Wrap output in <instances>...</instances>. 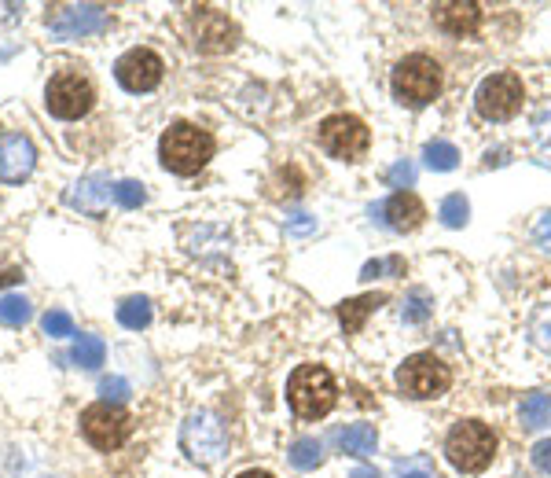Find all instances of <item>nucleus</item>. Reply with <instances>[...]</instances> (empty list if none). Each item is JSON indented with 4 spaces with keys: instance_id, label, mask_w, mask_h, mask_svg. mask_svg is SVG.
<instances>
[{
    "instance_id": "72a5a7b5",
    "label": "nucleus",
    "mask_w": 551,
    "mask_h": 478,
    "mask_svg": "<svg viewBox=\"0 0 551 478\" xmlns=\"http://www.w3.org/2000/svg\"><path fill=\"white\" fill-rule=\"evenodd\" d=\"M19 280H23L19 269H4V273H0V287H12V284H19Z\"/></svg>"
},
{
    "instance_id": "20e7f679",
    "label": "nucleus",
    "mask_w": 551,
    "mask_h": 478,
    "mask_svg": "<svg viewBox=\"0 0 551 478\" xmlns=\"http://www.w3.org/2000/svg\"><path fill=\"white\" fill-rule=\"evenodd\" d=\"M158 155H162V166L180 177L188 173H199L206 162L214 159V137L199 126H188V122H177L169 126L158 140Z\"/></svg>"
},
{
    "instance_id": "473e14b6",
    "label": "nucleus",
    "mask_w": 551,
    "mask_h": 478,
    "mask_svg": "<svg viewBox=\"0 0 551 478\" xmlns=\"http://www.w3.org/2000/svg\"><path fill=\"white\" fill-rule=\"evenodd\" d=\"M533 464H537V471H544V475H551V438H544V442H537V449H533Z\"/></svg>"
},
{
    "instance_id": "6ab92c4d",
    "label": "nucleus",
    "mask_w": 551,
    "mask_h": 478,
    "mask_svg": "<svg viewBox=\"0 0 551 478\" xmlns=\"http://www.w3.org/2000/svg\"><path fill=\"white\" fill-rule=\"evenodd\" d=\"M518 420H522L526 431H544V427H551V394H544V390L526 394L522 405H518Z\"/></svg>"
},
{
    "instance_id": "f03ea898",
    "label": "nucleus",
    "mask_w": 551,
    "mask_h": 478,
    "mask_svg": "<svg viewBox=\"0 0 551 478\" xmlns=\"http://www.w3.org/2000/svg\"><path fill=\"white\" fill-rule=\"evenodd\" d=\"M496 449H500V438L489 423L482 420H460L445 438V456L449 464L463 475H478L485 467L493 464Z\"/></svg>"
},
{
    "instance_id": "aec40b11",
    "label": "nucleus",
    "mask_w": 551,
    "mask_h": 478,
    "mask_svg": "<svg viewBox=\"0 0 551 478\" xmlns=\"http://www.w3.org/2000/svg\"><path fill=\"white\" fill-rule=\"evenodd\" d=\"M338 445L349 456H372L375 445H379V431H375L372 423H349L346 431L338 434Z\"/></svg>"
},
{
    "instance_id": "1a4fd4ad",
    "label": "nucleus",
    "mask_w": 551,
    "mask_h": 478,
    "mask_svg": "<svg viewBox=\"0 0 551 478\" xmlns=\"http://www.w3.org/2000/svg\"><path fill=\"white\" fill-rule=\"evenodd\" d=\"M129 431H133V420H129V412H125L122 405L96 401V405H89V409L81 412V434H85L96 449H103V453L118 449V445L129 438Z\"/></svg>"
},
{
    "instance_id": "4468645a",
    "label": "nucleus",
    "mask_w": 551,
    "mask_h": 478,
    "mask_svg": "<svg viewBox=\"0 0 551 478\" xmlns=\"http://www.w3.org/2000/svg\"><path fill=\"white\" fill-rule=\"evenodd\" d=\"M482 4H474V0H441L430 8V19L438 26L441 34L449 37H471L478 34V26H482Z\"/></svg>"
},
{
    "instance_id": "f704fd0d",
    "label": "nucleus",
    "mask_w": 551,
    "mask_h": 478,
    "mask_svg": "<svg viewBox=\"0 0 551 478\" xmlns=\"http://www.w3.org/2000/svg\"><path fill=\"white\" fill-rule=\"evenodd\" d=\"M401 478H438L434 471H427V467H412V471H405Z\"/></svg>"
},
{
    "instance_id": "c9c22d12",
    "label": "nucleus",
    "mask_w": 551,
    "mask_h": 478,
    "mask_svg": "<svg viewBox=\"0 0 551 478\" xmlns=\"http://www.w3.org/2000/svg\"><path fill=\"white\" fill-rule=\"evenodd\" d=\"M313 221H305V214H298V221H291V232H309Z\"/></svg>"
},
{
    "instance_id": "7ed1b4c3",
    "label": "nucleus",
    "mask_w": 551,
    "mask_h": 478,
    "mask_svg": "<svg viewBox=\"0 0 551 478\" xmlns=\"http://www.w3.org/2000/svg\"><path fill=\"white\" fill-rule=\"evenodd\" d=\"M287 401L298 420H320L335 409L338 387L324 365H298L287 379Z\"/></svg>"
},
{
    "instance_id": "9b49d317",
    "label": "nucleus",
    "mask_w": 551,
    "mask_h": 478,
    "mask_svg": "<svg viewBox=\"0 0 551 478\" xmlns=\"http://www.w3.org/2000/svg\"><path fill=\"white\" fill-rule=\"evenodd\" d=\"M48 30L59 41L100 34V30H107V8L103 4H59L48 12Z\"/></svg>"
},
{
    "instance_id": "423d86ee",
    "label": "nucleus",
    "mask_w": 551,
    "mask_h": 478,
    "mask_svg": "<svg viewBox=\"0 0 551 478\" xmlns=\"http://www.w3.org/2000/svg\"><path fill=\"white\" fill-rule=\"evenodd\" d=\"M180 445L195 464H217L228 453V427L217 412H192L180 427Z\"/></svg>"
},
{
    "instance_id": "2eb2a0df",
    "label": "nucleus",
    "mask_w": 551,
    "mask_h": 478,
    "mask_svg": "<svg viewBox=\"0 0 551 478\" xmlns=\"http://www.w3.org/2000/svg\"><path fill=\"white\" fill-rule=\"evenodd\" d=\"M37 166V148L34 140L23 133H4L0 137V181L4 184H19L26 181Z\"/></svg>"
},
{
    "instance_id": "e433bc0d",
    "label": "nucleus",
    "mask_w": 551,
    "mask_h": 478,
    "mask_svg": "<svg viewBox=\"0 0 551 478\" xmlns=\"http://www.w3.org/2000/svg\"><path fill=\"white\" fill-rule=\"evenodd\" d=\"M349 478H379V471H372V467H357Z\"/></svg>"
},
{
    "instance_id": "6e6552de",
    "label": "nucleus",
    "mask_w": 551,
    "mask_h": 478,
    "mask_svg": "<svg viewBox=\"0 0 551 478\" xmlns=\"http://www.w3.org/2000/svg\"><path fill=\"white\" fill-rule=\"evenodd\" d=\"M522 100H526V89H522V78H515V74H489L474 92V107L485 122L515 118L522 111Z\"/></svg>"
},
{
    "instance_id": "9d476101",
    "label": "nucleus",
    "mask_w": 551,
    "mask_h": 478,
    "mask_svg": "<svg viewBox=\"0 0 551 478\" xmlns=\"http://www.w3.org/2000/svg\"><path fill=\"white\" fill-rule=\"evenodd\" d=\"M92 100H96V92H92L89 78H81V74H56V78L48 81L45 89V103L48 111L63 118V122H74V118H85L92 111Z\"/></svg>"
},
{
    "instance_id": "bb28decb",
    "label": "nucleus",
    "mask_w": 551,
    "mask_h": 478,
    "mask_svg": "<svg viewBox=\"0 0 551 478\" xmlns=\"http://www.w3.org/2000/svg\"><path fill=\"white\" fill-rule=\"evenodd\" d=\"M41 328H45V335H52V339H67V335H74V320H70V313H63V309H48L45 317H41Z\"/></svg>"
},
{
    "instance_id": "c85d7f7f",
    "label": "nucleus",
    "mask_w": 551,
    "mask_h": 478,
    "mask_svg": "<svg viewBox=\"0 0 551 478\" xmlns=\"http://www.w3.org/2000/svg\"><path fill=\"white\" fill-rule=\"evenodd\" d=\"M100 398L107 401V405H118V401L129 398V383H125L122 376H107V379H100Z\"/></svg>"
},
{
    "instance_id": "f3484780",
    "label": "nucleus",
    "mask_w": 551,
    "mask_h": 478,
    "mask_svg": "<svg viewBox=\"0 0 551 478\" xmlns=\"http://www.w3.org/2000/svg\"><path fill=\"white\" fill-rule=\"evenodd\" d=\"M111 199V181L103 177V173H92V177H85V181H78L74 188H70L67 203L74 206V210H81V214H103V203Z\"/></svg>"
},
{
    "instance_id": "2f4dec72",
    "label": "nucleus",
    "mask_w": 551,
    "mask_h": 478,
    "mask_svg": "<svg viewBox=\"0 0 551 478\" xmlns=\"http://www.w3.org/2000/svg\"><path fill=\"white\" fill-rule=\"evenodd\" d=\"M533 239H537L540 251L551 254V210H548V214L537 217V225H533Z\"/></svg>"
},
{
    "instance_id": "a878e982",
    "label": "nucleus",
    "mask_w": 551,
    "mask_h": 478,
    "mask_svg": "<svg viewBox=\"0 0 551 478\" xmlns=\"http://www.w3.org/2000/svg\"><path fill=\"white\" fill-rule=\"evenodd\" d=\"M438 217L449 228H463V225H467V217H471V206H467V199H463V195H449V199L441 203Z\"/></svg>"
},
{
    "instance_id": "412c9836",
    "label": "nucleus",
    "mask_w": 551,
    "mask_h": 478,
    "mask_svg": "<svg viewBox=\"0 0 551 478\" xmlns=\"http://www.w3.org/2000/svg\"><path fill=\"white\" fill-rule=\"evenodd\" d=\"M103 357H107V346H103L100 335H81L78 342H74V350H70V365L74 368H100Z\"/></svg>"
},
{
    "instance_id": "a211bd4d",
    "label": "nucleus",
    "mask_w": 551,
    "mask_h": 478,
    "mask_svg": "<svg viewBox=\"0 0 551 478\" xmlns=\"http://www.w3.org/2000/svg\"><path fill=\"white\" fill-rule=\"evenodd\" d=\"M386 306V295H360V298H346L338 306V324L346 328V335H357L364 328V320L372 317L375 309Z\"/></svg>"
},
{
    "instance_id": "4c0bfd02",
    "label": "nucleus",
    "mask_w": 551,
    "mask_h": 478,
    "mask_svg": "<svg viewBox=\"0 0 551 478\" xmlns=\"http://www.w3.org/2000/svg\"><path fill=\"white\" fill-rule=\"evenodd\" d=\"M236 478H276V475H269V471H243V475Z\"/></svg>"
},
{
    "instance_id": "cd10ccee",
    "label": "nucleus",
    "mask_w": 551,
    "mask_h": 478,
    "mask_svg": "<svg viewBox=\"0 0 551 478\" xmlns=\"http://www.w3.org/2000/svg\"><path fill=\"white\" fill-rule=\"evenodd\" d=\"M114 199H118V206H125V210H136V206H144L147 192L140 181H122L114 184Z\"/></svg>"
},
{
    "instance_id": "b1692460",
    "label": "nucleus",
    "mask_w": 551,
    "mask_h": 478,
    "mask_svg": "<svg viewBox=\"0 0 551 478\" xmlns=\"http://www.w3.org/2000/svg\"><path fill=\"white\" fill-rule=\"evenodd\" d=\"M291 464L298 471H316V467L324 464V445L316 442V438H298L291 445Z\"/></svg>"
},
{
    "instance_id": "c756f323",
    "label": "nucleus",
    "mask_w": 551,
    "mask_h": 478,
    "mask_svg": "<svg viewBox=\"0 0 551 478\" xmlns=\"http://www.w3.org/2000/svg\"><path fill=\"white\" fill-rule=\"evenodd\" d=\"M386 181H390V188H401V192H408V188L416 184V166H412L408 159H401L394 170H390V177H386Z\"/></svg>"
},
{
    "instance_id": "5701e85b",
    "label": "nucleus",
    "mask_w": 551,
    "mask_h": 478,
    "mask_svg": "<svg viewBox=\"0 0 551 478\" xmlns=\"http://www.w3.org/2000/svg\"><path fill=\"white\" fill-rule=\"evenodd\" d=\"M423 162H427L430 170H438V173H449L460 166V151L452 148L449 140H430L427 148H423Z\"/></svg>"
},
{
    "instance_id": "7c9ffc66",
    "label": "nucleus",
    "mask_w": 551,
    "mask_h": 478,
    "mask_svg": "<svg viewBox=\"0 0 551 478\" xmlns=\"http://www.w3.org/2000/svg\"><path fill=\"white\" fill-rule=\"evenodd\" d=\"M430 317V302L423 291H416V295L408 298V309H405V320L408 324H423V320Z\"/></svg>"
},
{
    "instance_id": "dca6fc26",
    "label": "nucleus",
    "mask_w": 551,
    "mask_h": 478,
    "mask_svg": "<svg viewBox=\"0 0 551 478\" xmlns=\"http://www.w3.org/2000/svg\"><path fill=\"white\" fill-rule=\"evenodd\" d=\"M383 221L394 232H416L419 225H423V217H427V206L419 203L416 192H394L390 199L383 203Z\"/></svg>"
},
{
    "instance_id": "0eeeda50",
    "label": "nucleus",
    "mask_w": 551,
    "mask_h": 478,
    "mask_svg": "<svg viewBox=\"0 0 551 478\" xmlns=\"http://www.w3.org/2000/svg\"><path fill=\"white\" fill-rule=\"evenodd\" d=\"M320 148L338 162H360L372 148V133L357 114H331L320 122Z\"/></svg>"
},
{
    "instance_id": "393cba45",
    "label": "nucleus",
    "mask_w": 551,
    "mask_h": 478,
    "mask_svg": "<svg viewBox=\"0 0 551 478\" xmlns=\"http://www.w3.org/2000/svg\"><path fill=\"white\" fill-rule=\"evenodd\" d=\"M30 302L23 295H4L0 298V324H8V328H23L26 320H30Z\"/></svg>"
},
{
    "instance_id": "f8f14e48",
    "label": "nucleus",
    "mask_w": 551,
    "mask_h": 478,
    "mask_svg": "<svg viewBox=\"0 0 551 478\" xmlns=\"http://www.w3.org/2000/svg\"><path fill=\"white\" fill-rule=\"evenodd\" d=\"M236 41H239L236 23L221 8H195L192 12V45L199 52L221 56V52H232Z\"/></svg>"
},
{
    "instance_id": "39448f33",
    "label": "nucleus",
    "mask_w": 551,
    "mask_h": 478,
    "mask_svg": "<svg viewBox=\"0 0 551 478\" xmlns=\"http://www.w3.org/2000/svg\"><path fill=\"white\" fill-rule=\"evenodd\" d=\"M449 387H452L449 365L441 357H434V353H412L405 365L397 368V390L405 398L434 401L441 394H449Z\"/></svg>"
},
{
    "instance_id": "4be33fe9",
    "label": "nucleus",
    "mask_w": 551,
    "mask_h": 478,
    "mask_svg": "<svg viewBox=\"0 0 551 478\" xmlns=\"http://www.w3.org/2000/svg\"><path fill=\"white\" fill-rule=\"evenodd\" d=\"M118 324H122V328H133V331L147 328V324H151V302H147L144 295L125 298L122 306H118Z\"/></svg>"
},
{
    "instance_id": "ddd939ff",
    "label": "nucleus",
    "mask_w": 551,
    "mask_h": 478,
    "mask_svg": "<svg viewBox=\"0 0 551 478\" xmlns=\"http://www.w3.org/2000/svg\"><path fill=\"white\" fill-rule=\"evenodd\" d=\"M166 74V63L151 48H129L118 63H114V78L129 92H151L158 89V81Z\"/></svg>"
},
{
    "instance_id": "f257e3e1",
    "label": "nucleus",
    "mask_w": 551,
    "mask_h": 478,
    "mask_svg": "<svg viewBox=\"0 0 551 478\" xmlns=\"http://www.w3.org/2000/svg\"><path fill=\"white\" fill-rule=\"evenodd\" d=\"M441 85H445V70L434 56L427 52H412V56L397 59L394 70H390V92L401 107H430V103L441 96Z\"/></svg>"
}]
</instances>
